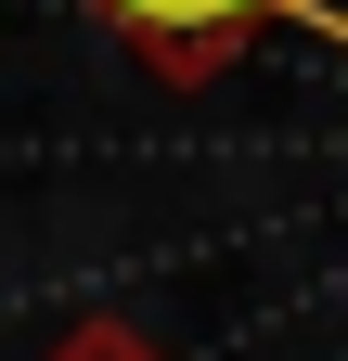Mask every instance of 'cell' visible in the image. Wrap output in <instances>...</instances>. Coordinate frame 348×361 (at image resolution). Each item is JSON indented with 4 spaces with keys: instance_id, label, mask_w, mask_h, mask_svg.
I'll list each match as a JSON object with an SVG mask.
<instances>
[{
    "instance_id": "2",
    "label": "cell",
    "mask_w": 348,
    "mask_h": 361,
    "mask_svg": "<svg viewBox=\"0 0 348 361\" xmlns=\"http://www.w3.org/2000/svg\"><path fill=\"white\" fill-rule=\"evenodd\" d=\"M39 361H168L142 323H116V310H91V323H65L52 348H39Z\"/></svg>"
},
{
    "instance_id": "1",
    "label": "cell",
    "mask_w": 348,
    "mask_h": 361,
    "mask_svg": "<svg viewBox=\"0 0 348 361\" xmlns=\"http://www.w3.org/2000/svg\"><path fill=\"white\" fill-rule=\"evenodd\" d=\"M77 13H104L168 90H206V78H232V52L271 13H323V0H77Z\"/></svg>"
}]
</instances>
